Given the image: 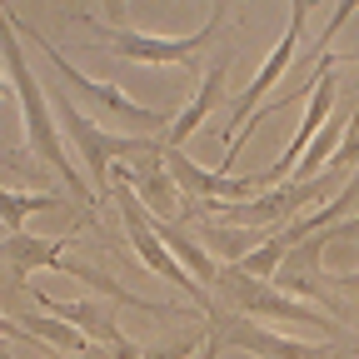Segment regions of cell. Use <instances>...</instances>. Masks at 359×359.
Instances as JSON below:
<instances>
[{
  "mask_svg": "<svg viewBox=\"0 0 359 359\" xmlns=\"http://www.w3.org/2000/svg\"><path fill=\"white\" fill-rule=\"evenodd\" d=\"M339 354H344V359H349V354H359V334H349V339L339 344Z\"/></svg>",
  "mask_w": 359,
  "mask_h": 359,
  "instance_id": "17",
  "label": "cell"
},
{
  "mask_svg": "<svg viewBox=\"0 0 359 359\" xmlns=\"http://www.w3.org/2000/svg\"><path fill=\"white\" fill-rule=\"evenodd\" d=\"M210 299H215V309L245 314V320H290V325L325 330L334 344H344V339H349V330L334 320V314H325L320 304L290 299L285 290H275L269 280H255V275H245L240 264H219V280L210 285Z\"/></svg>",
  "mask_w": 359,
  "mask_h": 359,
  "instance_id": "2",
  "label": "cell"
},
{
  "mask_svg": "<svg viewBox=\"0 0 359 359\" xmlns=\"http://www.w3.org/2000/svg\"><path fill=\"white\" fill-rule=\"evenodd\" d=\"M224 354V344H219V334H210L205 330V344H200V359H219Z\"/></svg>",
  "mask_w": 359,
  "mask_h": 359,
  "instance_id": "16",
  "label": "cell"
},
{
  "mask_svg": "<svg viewBox=\"0 0 359 359\" xmlns=\"http://www.w3.org/2000/svg\"><path fill=\"white\" fill-rule=\"evenodd\" d=\"M210 334H219L224 349H245L255 359H344L339 344H304V339H290L280 330H264L259 320H245V314H230V309H215L205 320Z\"/></svg>",
  "mask_w": 359,
  "mask_h": 359,
  "instance_id": "6",
  "label": "cell"
},
{
  "mask_svg": "<svg viewBox=\"0 0 359 359\" xmlns=\"http://www.w3.org/2000/svg\"><path fill=\"white\" fill-rule=\"evenodd\" d=\"M205 339H180V344H165V349H145V359H185V354H195Z\"/></svg>",
  "mask_w": 359,
  "mask_h": 359,
  "instance_id": "15",
  "label": "cell"
},
{
  "mask_svg": "<svg viewBox=\"0 0 359 359\" xmlns=\"http://www.w3.org/2000/svg\"><path fill=\"white\" fill-rule=\"evenodd\" d=\"M0 359H20V354H15V349H11L6 339H0Z\"/></svg>",
  "mask_w": 359,
  "mask_h": 359,
  "instance_id": "18",
  "label": "cell"
},
{
  "mask_svg": "<svg viewBox=\"0 0 359 359\" xmlns=\"http://www.w3.org/2000/svg\"><path fill=\"white\" fill-rule=\"evenodd\" d=\"M95 35H105L100 45L110 55H125V60H140V65H195L200 55H205V45L219 35V25L230 20V6H219L210 11V20L200 25V30H190V35H145V30H130L125 20L120 25H110V20H100V15H80Z\"/></svg>",
  "mask_w": 359,
  "mask_h": 359,
  "instance_id": "5",
  "label": "cell"
},
{
  "mask_svg": "<svg viewBox=\"0 0 359 359\" xmlns=\"http://www.w3.org/2000/svg\"><path fill=\"white\" fill-rule=\"evenodd\" d=\"M110 180L130 185V190H135V200H140V205H145L155 219H170V224H190L185 195H180L175 175H170V165H165V150H155V155H140V165H135V170L115 165V170H110Z\"/></svg>",
  "mask_w": 359,
  "mask_h": 359,
  "instance_id": "9",
  "label": "cell"
},
{
  "mask_svg": "<svg viewBox=\"0 0 359 359\" xmlns=\"http://www.w3.org/2000/svg\"><path fill=\"white\" fill-rule=\"evenodd\" d=\"M0 60H6V75H11V85H15V100H20V120H25V140H30V150L50 165L65 185H70V195H80L85 200V219L95 224V210H100V200H95V190L80 180V170H75V160L65 155V140H60V120H55V105H50V95H45V85H40V75L30 70V60H25V50H20V30H15V15H11V6H0Z\"/></svg>",
  "mask_w": 359,
  "mask_h": 359,
  "instance_id": "1",
  "label": "cell"
},
{
  "mask_svg": "<svg viewBox=\"0 0 359 359\" xmlns=\"http://www.w3.org/2000/svg\"><path fill=\"white\" fill-rule=\"evenodd\" d=\"M15 15V11H11ZM15 30L35 45V50L45 55V60H50V70L75 90V95H85V100H95L105 115H115L120 120V135H145V140H165V135H170V125H175V115H165V110H150V105H135L130 95H125V90H115V85H105V80H95V75H85V70H75L65 55H60V45L55 40H45L35 25H25L20 15H15Z\"/></svg>",
  "mask_w": 359,
  "mask_h": 359,
  "instance_id": "4",
  "label": "cell"
},
{
  "mask_svg": "<svg viewBox=\"0 0 359 359\" xmlns=\"http://www.w3.org/2000/svg\"><path fill=\"white\" fill-rule=\"evenodd\" d=\"M200 240H205L210 255H230V264H240L255 250V240H264V235L259 230H235V224H200Z\"/></svg>",
  "mask_w": 359,
  "mask_h": 359,
  "instance_id": "13",
  "label": "cell"
},
{
  "mask_svg": "<svg viewBox=\"0 0 359 359\" xmlns=\"http://www.w3.org/2000/svg\"><path fill=\"white\" fill-rule=\"evenodd\" d=\"M0 339H15V344H25V349H40V339L20 325V320H11V314H0ZM45 354V349H40ZM45 359H50V354H45Z\"/></svg>",
  "mask_w": 359,
  "mask_h": 359,
  "instance_id": "14",
  "label": "cell"
},
{
  "mask_svg": "<svg viewBox=\"0 0 359 359\" xmlns=\"http://www.w3.org/2000/svg\"><path fill=\"white\" fill-rule=\"evenodd\" d=\"M155 235L165 240V250H170V255H175L180 264H185V269H190V275H195V280H200L205 290H210V285L219 280V259H215V255H210V250H205V245H200V240H195V235L185 230V224L155 219Z\"/></svg>",
  "mask_w": 359,
  "mask_h": 359,
  "instance_id": "11",
  "label": "cell"
},
{
  "mask_svg": "<svg viewBox=\"0 0 359 359\" xmlns=\"http://www.w3.org/2000/svg\"><path fill=\"white\" fill-rule=\"evenodd\" d=\"M224 75H230V55H215V65L200 75V95L175 115V125H170V135H165V150H185V140L210 120V110L224 100Z\"/></svg>",
  "mask_w": 359,
  "mask_h": 359,
  "instance_id": "10",
  "label": "cell"
},
{
  "mask_svg": "<svg viewBox=\"0 0 359 359\" xmlns=\"http://www.w3.org/2000/svg\"><path fill=\"white\" fill-rule=\"evenodd\" d=\"M50 105H55V120L65 125V135H70V145L80 150V160H85V180H90V190H95V200L105 205L110 200V170H115V160H140V155H155V150H165V140H145V135H110V130H100L90 115H80L75 110V100L65 95V90H50Z\"/></svg>",
  "mask_w": 359,
  "mask_h": 359,
  "instance_id": "3",
  "label": "cell"
},
{
  "mask_svg": "<svg viewBox=\"0 0 359 359\" xmlns=\"http://www.w3.org/2000/svg\"><path fill=\"white\" fill-rule=\"evenodd\" d=\"M304 25H309V6H304V0H294V6H290V25H285L280 45L264 55V65L255 70V80L245 85V95H240V100H235V110H230V130H224V145H230L235 135L250 125V115L264 105V95L275 90V80H280V75L294 65V55H299V40H304Z\"/></svg>",
  "mask_w": 359,
  "mask_h": 359,
  "instance_id": "8",
  "label": "cell"
},
{
  "mask_svg": "<svg viewBox=\"0 0 359 359\" xmlns=\"http://www.w3.org/2000/svg\"><path fill=\"white\" fill-rule=\"evenodd\" d=\"M334 95H339V80H334V50H320V75H314L304 120H299V130H294V140L285 145V155L259 175V185H264V190H269V185H285V180L294 175V165L304 160V150L320 140V130L330 125V115H334Z\"/></svg>",
  "mask_w": 359,
  "mask_h": 359,
  "instance_id": "7",
  "label": "cell"
},
{
  "mask_svg": "<svg viewBox=\"0 0 359 359\" xmlns=\"http://www.w3.org/2000/svg\"><path fill=\"white\" fill-rule=\"evenodd\" d=\"M60 205H65L60 190H11V185H0V230H6V235H25L30 215L60 210Z\"/></svg>",
  "mask_w": 359,
  "mask_h": 359,
  "instance_id": "12",
  "label": "cell"
}]
</instances>
